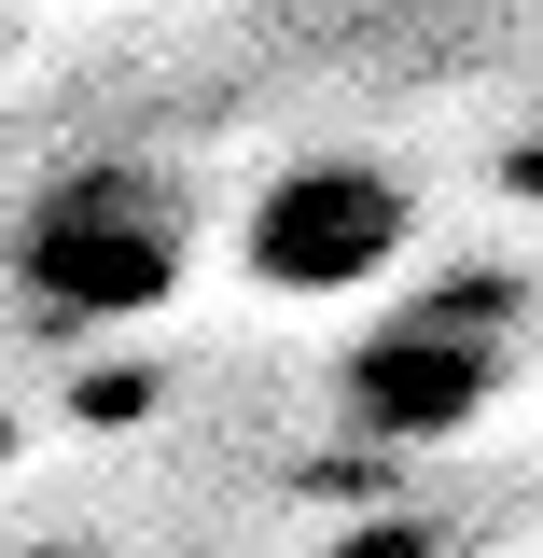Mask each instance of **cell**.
I'll return each instance as SVG.
<instances>
[{
  "label": "cell",
  "instance_id": "6da1fadb",
  "mask_svg": "<svg viewBox=\"0 0 543 558\" xmlns=\"http://www.w3.org/2000/svg\"><path fill=\"white\" fill-rule=\"evenodd\" d=\"M0 266H14V307L42 336H126L153 307H182V279H196V196L153 154H70V168L28 182Z\"/></svg>",
  "mask_w": 543,
  "mask_h": 558
},
{
  "label": "cell",
  "instance_id": "7a4b0ae2",
  "mask_svg": "<svg viewBox=\"0 0 543 558\" xmlns=\"http://www.w3.org/2000/svg\"><path fill=\"white\" fill-rule=\"evenodd\" d=\"M502 377H516V307L502 293H418L377 336H348L335 405L362 447H460L502 405Z\"/></svg>",
  "mask_w": 543,
  "mask_h": 558
},
{
  "label": "cell",
  "instance_id": "3957f363",
  "mask_svg": "<svg viewBox=\"0 0 543 558\" xmlns=\"http://www.w3.org/2000/svg\"><path fill=\"white\" fill-rule=\"evenodd\" d=\"M251 279L293 293V307H348L377 279H405L418 252V182L377 168V154H293L266 196H251Z\"/></svg>",
  "mask_w": 543,
  "mask_h": 558
},
{
  "label": "cell",
  "instance_id": "277c9868",
  "mask_svg": "<svg viewBox=\"0 0 543 558\" xmlns=\"http://www.w3.org/2000/svg\"><path fill=\"white\" fill-rule=\"evenodd\" d=\"M42 558H70V545H42Z\"/></svg>",
  "mask_w": 543,
  "mask_h": 558
}]
</instances>
